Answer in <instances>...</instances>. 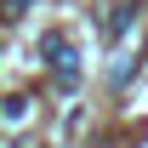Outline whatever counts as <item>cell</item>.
Segmentation results:
<instances>
[{
	"label": "cell",
	"instance_id": "6da1fadb",
	"mask_svg": "<svg viewBox=\"0 0 148 148\" xmlns=\"http://www.w3.org/2000/svg\"><path fill=\"white\" fill-rule=\"evenodd\" d=\"M51 63H57V74H63V80H74V51L63 46V40H51Z\"/></svg>",
	"mask_w": 148,
	"mask_h": 148
}]
</instances>
